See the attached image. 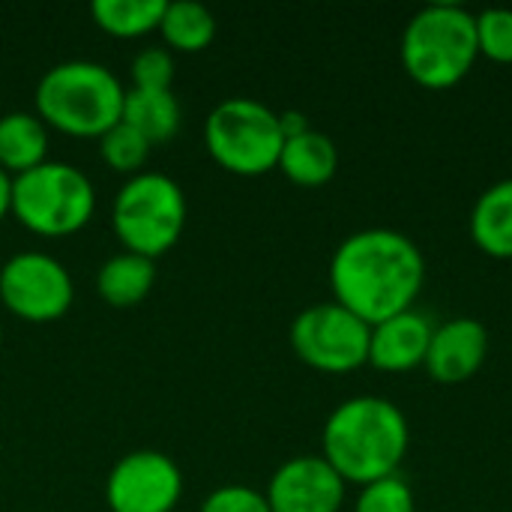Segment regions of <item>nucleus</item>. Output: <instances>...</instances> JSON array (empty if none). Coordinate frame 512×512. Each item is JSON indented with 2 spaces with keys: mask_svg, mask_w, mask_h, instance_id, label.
Wrapping results in <instances>:
<instances>
[{
  "mask_svg": "<svg viewBox=\"0 0 512 512\" xmlns=\"http://www.w3.org/2000/svg\"><path fill=\"white\" fill-rule=\"evenodd\" d=\"M426 282L420 246L393 228L348 234L330 258L333 300L369 327L414 309Z\"/></svg>",
  "mask_w": 512,
  "mask_h": 512,
  "instance_id": "f257e3e1",
  "label": "nucleus"
},
{
  "mask_svg": "<svg viewBox=\"0 0 512 512\" xmlns=\"http://www.w3.org/2000/svg\"><path fill=\"white\" fill-rule=\"evenodd\" d=\"M471 240L492 258H512V177L492 183L474 204Z\"/></svg>",
  "mask_w": 512,
  "mask_h": 512,
  "instance_id": "dca6fc26",
  "label": "nucleus"
},
{
  "mask_svg": "<svg viewBox=\"0 0 512 512\" xmlns=\"http://www.w3.org/2000/svg\"><path fill=\"white\" fill-rule=\"evenodd\" d=\"M201 512H273L267 504V495L252 489V486H243V483H228V486H219L213 489L204 504Z\"/></svg>",
  "mask_w": 512,
  "mask_h": 512,
  "instance_id": "393cba45",
  "label": "nucleus"
},
{
  "mask_svg": "<svg viewBox=\"0 0 512 512\" xmlns=\"http://www.w3.org/2000/svg\"><path fill=\"white\" fill-rule=\"evenodd\" d=\"M111 228L129 252L156 261V255L168 252L186 228L183 186L162 171L126 177L111 204Z\"/></svg>",
  "mask_w": 512,
  "mask_h": 512,
  "instance_id": "423d86ee",
  "label": "nucleus"
},
{
  "mask_svg": "<svg viewBox=\"0 0 512 512\" xmlns=\"http://www.w3.org/2000/svg\"><path fill=\"white\" fill-rule=\"evenodd\" d=\"M477 45L480 57L492 63H512V9L492 6L477 12Z\"/></svg>",
  "mask_w": 512,
  "mask_h": 512,
  "instance_id": "4be33fe9",
  "label": "nucleus"
},
{
  "mask_svg": "<svg viewBox=\"0 0 512 512\" xmlns=\"http://www.w3.org/2000/svg\"><path fill=\"white\" fill-rule=\"evenodd\" d=\"M279 126H282V135H285V138H294V135L312 129L309 120H306L300 111H282V114H279Z\"/></svg>",
  "mask_w": 512,
  "mask_h": 512,
  "instance_id": "a878e982",
  "label": "nucleus"
},
{
  "mask_svg": "<svg viewBox=\"0 0 512 512\" xmlns=\"http://www.w3.org/2000/svg\"><path fill=\"white\" fill-rule=\"evenodd\" d=\"M432 333H435V324L426 315H420L417 309L393 315L372 327L369 363L378 372H390V375L420 369L426 363Z\"/></svg>",
  "mask_w": 512,
  "mask_h": 512,
  "instance_id": "ddd939ff",
  "label": "nucleus"
},
{
  "mask_svg": "<svg viewBox=\"0 0 512 512\" xmlns=\"http://www.w3.org/2000/svg\"><path fill=\"white\" fill-rule=\"evenodd\" d=\"M123 123L138 129L150 144H165L177 135L183 108L174 90H150V87H129L123 99Z\"/></svg>",
  "mask_w": 512,
  "mask_h": 512,
  "instance_id": "f3484780",
  "label": "nucleus"
},
{
  "mask_svg": "<svg viewBox=\"0 0 512 512\" xmlns=\"http://www.w3.org/2000/svg\"><path fill=\"white\" fill-rule=\"evenodd\" d=\"M12 213V174L0 168V219Z\"/></svg>",
  "mask_w": 512,
  "mask_h": 512,
  "instance_id": "bb28decb",
  "label": "nucleus"
},
{
  "mask_svg": "<svg viewBox=\"0 0 512 512\" xmlns=\"http://www.w3.org/2000/svg\"><path fill=\"white\" fill-rule=\"evenodd\" d=\"M165 42L177 51H201L216 36V15L198 0H171L159 21Z\"/></svg>",
  "mask_w": 512,
  "mask_h": 512,
  "instance_id": "6ab92c4d",
  "label": "nucleus"
},
{
  "mask_svg": "<svg viewBox=\"0 0 512 512\" xmlns=\"http://www.w3.org/2000/svg\"><path fill=\"white\" fill-rule=\"evenodd\" d=\"M372 327L342 303H312L291 321L294 354L327 375H345L369 363Z\"/></svg>",
  "mask_w": 512,
  "mask_h": 512,
  "instance_id": "6e6552de",
  "label": "nucleus"
},
{
  "mask_svg": "<svg viewBox=\"0 0 512 512\" xmlns=\"http://www.w3.org/2000/svg\"><path fill=\"white\" fill-rule=\"evenodd\" d=\"M354 512H417L414 489L399 477H384L360 489Z\"/></svg>",
  "mask_w": 512,
  "mask_h": 512,
  "instance_id": "5701e85b",
  "label": "nucleus"
},
{
  "mask_svg": "<svg viewBox=\"0 0 512 512\" xmlns=\"http://www.w3.org/2000/svg\"><path fill=\"white\" fill-rule=\"evenodd\" d=\"M348 483L324 456H294L282 462L267 483L273 512H339Z\"/></svg>",
  "mask_w": 512,
  "mask_h": 512,
  "instance_id": "9b49d317",
  "label": "nucleus"
},
{
  "mask_svg": "<svg viewBox=\"0 0 512 512\" xmlns=\"http://www.w3.org/2000/svg\"><path fill=\"white\" fill-rule=\"evenodd\" d=\"M150 147L153 144L138 129H132L129 123H123V120H117L111 129H105L99 135V153H102L105 165L114 168L117 174H129V177L138 174V171H144V162L150 156Z\"/></svg>",
  "mask_w": 512,
  "mask_h": 512,
  "instance_id": "412c9836",
  "label": "nucleus"
},
{
  "mask_svg": "<svg viewBox=\"0 0 512 512\" xmlns=\"http://www.w3.org/2000/svg\"><path fill=\"white\" fill-rule=\"evenodd\" d=\"M0 300L12 315L24 321H57L69 312L75 300L72 273L48 252H15L0 267Z\"/></svg>",
  "mask_w": 512,
  "mask_h": 512,
  "instance_id": "1a4fd4ad",
  "label": "nucleus"
},
{
  "mask_svg": "<svg viewBox=\"0 0 512 512\" xmlns=\"http://www.w3.org/2000/svg\"><path fill=\"white\" fill-rule=\"evenodd\" d=\"M207 153L231 174L258 177L279 165L285 144L279 114L252 96H228L216 102L204 120Z\"/></svg>",
  "mask_w": 512,
  "mask_h": 512,
  "instance_id": "0eeeda50",
  "label": "nucleus"
},
{
  "mask_svg": "<svg viewBox=\"0 0 512 512\" xmlns=\"http://www.w3.org/2000/svg\"><path fill=\"white\" fill-rule=\"evenodd\" d=\"M48 159V126L33 111H6L0 117V168L24 174Z\"/></svg>",
  "mask_w": 512,
  "mask_h": 512,
  "instance_id": "2eb2a0df",
  "label": "nucleus"
},
{
  "mask_svg": "<svg viewBox=\"0 0 512 512\" xmlns=\"http://www.w3.org/2000/svg\"><path fill=\"white\" fill-rule=\"evenodd\" d=\"M276 168L297 186H324L336 177L339 150L330 135L306 129L294 138H285Z\"/></svg>",
  "mask_w": 512,
  "mask_h": 512,
  "instance_id": "4468645a",
  "label": "nucleus"
},
{
  "mask_svg": "<svg viewBox=\"0 0 512 512\" xmlns=\"http://www.w3.org/2000/svg\"><path fill=\"white\" fill-rule=\"evenodd\" d=\"M96 210L93 180L57 159L12 177V213L15 219L42 237H66L90 222Z\"/></svg>",
  "mask_w": 512,
  "mask_h": 512,
  "instance_id": "39448f33",
  "label": "nucleus"
},
{
  "mask_svg": "<svg viewBox=\"0 0 512 512\" xmlns=\"http://www.w3.org/2000/svg\"><path fill=\"white\" fill-rule=\"evenodd\" d=\"M489 330L477 318H450L435 327L423 369L438 384H465L489 357Z\"/></svg>",
  "mask_w": 512,
  "mask_h": 512,
  "instance_id": "f8f14e48",
  "label": "nucleus"
},
{
  "mask_svg": "<svg viewBox=\"0 0 512 512\" xmlns=\"http://www.w3.org/2000/svg\"><path fill=\"white\" fill-rule=\"evenodd\" d=\"M165 6V0H93L90 15L102 30L129 39L159 30Z\"/></svg>",
  "mask_w": 512,
  "mask_h": 512,
  "instance_id": "aec40b11",
  "label": "nucleus"
},
{
  "mask_svg": "<svg viewBox=\"0 0 512 512\" xmlns=\"http://www.w3.org/2000/svg\"><path fill=\"white\" fill-rule=\"evenodd\" d=\"M399 57L408 78L420 87H456L480 57L477 12L459 3H429L417 9L402 30Z\"/></svg>",
  "mask_w": 512,
  "mask_h": 512,
  "instance_id": "20e7f679",
  "label": "nucleus"
},
{
  "mask_svg": "<svg viewBox=\"0 0 512 512\" xmlns=\"http://www.w3.org/2000/svg\"><path fill=\"white\" fill-rule=\"evenodd\" d=\"M156 282V261L138 252H117L105 258V264L96 273V291L102 294L105 303L126 309L141 303Z\"/></svg>",
  "mask_w": 512,
  "mask_h": 512,
  "instance_id": "a211bd4d",
  "label": "nucleus"
},
{
  "mask_svg": "<svg viewBox=\"0 0 512 512\" xmlns=\"http://www.w3.org/2000/svg\"><path fill=\"white\" fill-rule=\"evenodd\" d=\"M183 495V474L168 453L132 450L105 480L111 512H174Z\"/></svg>",
  "mask_w": 512,
  "mask_h": 512,
  "instance_id": "9d476101",
  "label": "nucleus"
},
{
  "mask_svg": "<svg viewBox=\"0 0 512 512\" xmlns=\"http://www.w3.org/2000/svg\"><path fill=\"white\" fill-rule=\"evenodd\" d=\"M0 342H3V324H0Z\"/></svg>",
  "mask_w": 512,
  "mask_h": 512,
  "instance_id": "cd10ccee",
  "label": "nucleus"
},
{
  "mask_svg": "<svg viewBox=\"0 0 512 512\" xmlns=\"http://www.w3.org/2000/svg\"><path fill=\"white\" fill-rule=\"evenodd\" d=\"M129 75H132V87L168 90V87H171V78H174V57H171V51L162 48V45L141 48V51L132 57Z\"/></svg>",
  "mask_w": 512,
  "mask_h": 512,
  "instance_id": "b1692460",
  "label": "nucleus"
},
{
  "mask_svg": "<svg viewBox=\"0 0 512 512\" xmlns=\"http://www.w3.org/2000/svg\"><path fill=\"white\" fill-rule=\"evenodd\" d=\"M33 96L45 126L78 138H99L120 120L126 87L105 63L75 57L45 69Z\"/></svg>",
  "mask_w": 512,
  "mask_h": 512,
  "instance_id": "7ed1b4c3",
  "label": "nucleus"
},
{
  "mask_svg": "<svg viewBox=\"0 0 512 512\" xmlns=\"http://www.w3.org/2000/svg\"><path fill=\"white\" fill-rule=\"evenodd\" d=\"M411 429L402 408L381 396H354L336 405L321 432V456L345 483L369 486L393 477L408 453Z\"/></svg>",
  "mask_w": 512,
  "mask_h": 512,
  "instance_id": "f03ea898",
  "label": "nucleus"
}]
</instances>
